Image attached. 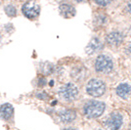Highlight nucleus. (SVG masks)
Instances as JSON below:
<instances>
[{
  "instance_id": "f257e3e1",
  "label": "nucleus",
  "mask_w": 131,
  "mask_h": 130,
  "mask_svg": "<svg viewBox=\"0 0 131 130\" xmlns=\"http://www.w3.org/2000/svg\"><path fill=\"white\" fill-rule=\"evenodd\" d=\"M106 108V105L100 101H89L83 107V114L87 118H97L102 115Z\"/></svg>"
},
{
  "instance_id": "f03ea898",
  "label": "nucleus",
  "mask_w": 131,
  "mask_h": 130,
  "mask_svg": "<svg viewBox=\"0 0 131 130\" xmlns=\"http://www.w3.org/2000/svg\"><path fill=\"white\" fill-rule=\"evenodd\" d=\"M78 88L74 83L68 82L63 84L58 89V95L60 99H62L65 102H71L74 101L78 96Z\"/></svg>"
},
{
  "instance_id": "7ed1b4c3",
  "label": "nucleus",
  "mask_w": 131,
  "mask_h": 130,
  "mask_svg": "<svg viewBox=\"0 0 131 130\" xmlns=\"http://www.w3.org/2000/svg\"><path fill=\"white\" fill-rule=\"evenodd\" d=\"M106 92V84L103 80L92 78L86 84V93L92 97H101Z\"/></svg>"
},
{
  "instance_id": "20e7f679",
  "label": "nucleus",
  "mask_w": 131,
  "mask_h": 130,
  "mask_svg": "<svg viewBox=\"0 0 131 130\" xmlns=\"http://www.w3.org/2000/svg\"><path fill=\"white\" fill-rule=\"evenodd\" d=\"M22 14L28 20H36L40 15V6L34 1H27L21 8Z\"/></svg>"
},
{
  "instance_id": "39448f33",
  "label": "nucleus",
  "mask_w": 131,
  "mask_h": 130,
  "mask_svg": "<svg viewBox=\"0 0 131 130\" xmlns=\"http://www.w3.org/2000/svg\"><path fill=\"white\" fill-rule=\"evenodd\" d=\"M95 70L99 73H108L113 71L114 64L113 61L107 55H99L95 61Z\"/></svg>"
},
{
  "instance_id": "423d86ee",
  "label": "nucleus",
  "mask_w": 131,
  "mask_h": 130,
  "mask_svg": "<svg viewBox=\"0 0 131 130\" xmlns=\"http://www.w3.org/2000/svg\"><path fill=\"white\" fill-rule=\"evenodd\" d=\"M122 115L118 113H113L110 114V116L106 119L105 125L110 130H118L122 124Z\"/></svg>"
},
{
  "instance_id": "0eeeda50",
  "label": "nucleus",
  "mask_w": 131,
  "mask_h": 130,
  "mask_svg": "<svg viewBox=\"0 0 131 130\" xmlns=\"http://www.w3.org/2000/svg\"><path fill=\"white\" fill-rule=\"evenodd\" d=\"M58 118L63 123H71L77 118V112L71 109H63L58 112Z\"/></svg>"
},
{
  "instance_id": "6e6552de",
  "label": "nucleus",
  "mask_w": 131,
  "mask_h": 130,
  "mask_svg": "<svg viewBox=\"0 0 131 130\" xmlns=\"http://www.w3.org/2000/svg\"><path fill=\"white\" fill-rule=\"evenodd\" d=\"M59 12L61 16H63L66 19H70L75 16L77 9L72 4L69 2H62L59 5Z\"/></svg>"
},
{
  "instance_id": "1a4fd4ad",
  "label": "nucleus",
  "mask_w": 131,
  "mask_h": 130,
  "mask_svg": "<svg viewBox=\"0 0 131 130\" xmlns=\"http://www.w3.org/2000/svg\"><path fill=\"white\" fill-rule=\"evenodd\" d=\"M14 117V107L9 103L0 106V118L5 121H10Z\"/></svg>"
},
{
  "instance_id": "9d476101",
  "label": "nucleus",
  "mask_w": 131,
  "mask_h": 130,
  "mask_svg": "<svg viewBox=\"0 0 131 130\" xmlns=\"http://www.w3.org/2000/svg\"><path fill=\"white\" fill-rule=\"evenodd\" d=\"M102 49H103V43L101 42V40L98 37H92L85 48V52L87 55H93L101 51Z\"/></svg>"
},
{
  "instance_id": "9b49d317",
  "label": "nucleus",
  "mask_w": 131,
  "mask_h": 130,
  "mask_svg": "<svg viewBox=\"0 0 131 130\" xmlns=\"http://www.w3.org/2000/svg\"><path fill=\"white\" fill-rule=\"evenodd\" d=\"M122 41H123V36L119 31H112L106 36V42L113 47L119 46L122 43Z\"/></svg>"
},
{
  "instance_id": "f8f14e48",
  "label": "nucleus",
  "mask_w": 131,
  "mask_h": 130,
  "mask_svg": "<svg viewBox=\"0 0 131 130\" xmlns=\"http://www.w3.org/2000/svg\"><path fill=\"white\" fill-rule=\"evenodd\" d=\"M115 92L121 99L127 100L131 96V85L128 83H121L116 87Z\"/></svg>"
},
{
  "instance_id": "ddd939ff",
  "label": "nucleus",
  "mask_w": 131,
  "mask_h": 130,
  "mask_svg": "<svg viewBox=\"0 0 131 130\" xmlns=\"http://www.w3.org/2000/svg\"><path fill=\"white\" fill-rule=\"evenodd\" d=\"M56 71V67L54 66V64L50 63V62H40L39 63V72L42 75H50L53 74Z\"/></svg>"
},
{
  "instance_id": "4468645a",
  "label": "nucleus",
  "mask_w": 131,
  "mask_h": 130,
  "mask_svg": "<svg viewBox=\"0 0 131 130\" xmlns=\"http://www.w3.org/2000/svg\"><path fill=\"white\" fill-rule=\"evenodd\" d=\"M85 74H86V70H85V68L82 67V66L74 67V68L71 69V75L75 81H80L82 79H84Z\"/></svg>"
},
{
  "instance_id": "2eb2a0df",
  "label": "nucleus",
  "mask_w": 131,
  "mask_h": 130,
  "mask_svg": "<svg viewBox=\"0 0 131 130\" xmlns=\"http://www.w3.org/2000/svg\"><path fill=\"white\" fill-rule=\"evenodd\" d=\"M108 23V17L106 16L105 14L102 13H98L94 16V25L97 27H102L105 26Z\"/></svg>"
},
{
  "instance_id": "dca6fc26",
  "label": "nucleus",
  "mask_w": 131,
  "mask_h": 130,
  "mask_svg": "<svg viewBox=\"0 0 131 130\" xmlns=\"http://www.w3.org/2000/svg\"><path fill=\"white\" fill-rule=\"evenodd\" d=\"M4 12L9 18H14L18 15V10L17 7L12 3H8L4 6Z\"/></svg>"
},
{
  "instance_id": "f3484780",
  "label": "nucleus",
  "mask_w": 131,
  "mask_h": 130,
  "mask_svg": "<svg viewBox=\"0 0 131 130\" xmlns=\"http://www.w3.org/2000/svg\"><path fill=\"white\" fill-rule=\"evenodd\" d=\"M35 85L37 87H39V88H43L46 84H47V79H46V77H45V75H39L37 76L36 78H35Z\"/></svg>"
},
{
  "instance_id": "a211bd4d",
  "label": "nucleus",
  "mask_w": 131,
  "mask_h": 130,
  "mask_svg": "<svg viewBox=\"0 0 131 130\" xmlns=\"http://www.w3.org/2000/svg\"><path fill=\"white\" fill-rule=\"evenodd\" d=\"M35 98L38 100H42V101H47L49 100V95L45 91H38L35 93Z\"/></svg>"
},
{
  "instance_id": "6ab92c4d",
  "label": "nucleus",
  "mask_w": 131,
  "mask_h": 130,
  "mask_svg": "<svg viewBox=\"0 0 131 130\" xmlns=\"http://www.w3.org/2000/svg\"><path fill=\"white\" fill-rule=\"evenodd\" d=\"M94 2L99 6H102V7H106V6L110 5L113 0H94Z\"/></svg>"
},
{
  "instance_id": "aec40b11",
  "label": "nucleus",
  "mask_w": 131,
  "mask_h": 130,
  "mask_svg": "<svg viewBox=\"0 0 131 130\" xmlns=\"http://www.w3.org/2000/svg\"><path fill=\"white\" fill-rule=\"evenodd\" d=\"M3 28H4V30H5L7 33H11L14 31V26L12 25V24H6V25H4V27H3Z\"/></svg>"
},
{
  "instance_id": "412c9836",
  "label": "nucleus",
  "mask_w": 131,
  "mask_h": 130,
  "mask_svg": "<svg viewBox=\"0 0 131 130\" xmlns=\"http://www.w3.org/2000/svg\"><path fill=\"white\" fill-rule=\"evenodd\" d=\"M126 11L131 15V1H129V2L126 4Z\"/></svg>"
},
{
  "instance_id": "4be33fe9",
  "label": "nucleus",
  "mask_w": 131,
  "mask_h": 130,
  "mask_svg": "<svg viewBox=\"0 0 131 130\" xmlns=\"http://www.w3.org/2000/svg\"><path fill=\"white\" fill-rule=\"evenodd\" d=\"M47 114H53L54 113V109H53V107H51L50 109H47Z\"/></svg>"
},
{
  "instance_id": "5701e85b",
  "label": "nucleus",
  "mask_w": 131,
  "mask_h": 130,
  "mask_svg": "<svg viewBox=\"0 0 131 130\" xmlns=\"http://www.w3.org/2000/svg\"><path fill=\"white\" fill-rule=\"evenodd\" d=\"M125 51H126V53H128V54H131V44H130V45H128V46L126 47Z\"/></svg>"
},
{
  "instance_id": "b1692460",
  "label": "nucleus",
  "mask_w": 131,
  "mask_h": 130,
  "mask_svg": "<svg viewBox=\"0 0 131 130\" xmlns=\"http://www.w3.org/2000/svg\"><path fill=\"white\" fill-rule=\"evenodd\" d=\"M54 83H55L54 80H53V79H51V80L49 81V83H48V84H49V86H50V87H53V86H54Z\"/></svg>"
},
{
  "instance_id": "393cba45",
  "label": "nucleus",
  "mask_w": 131,
  "mask_h": 130,
  "mask_svg": "<svg viewBox=\"0 0 131 130\" xmlns=\"http://www.w3.org/2000/svg\"><path fill=\"white\" fill-rule=\"evenodd\" d=\"M63 130H77V128H73V127H67V128H64Z\"/></svg>"
},
{
  "instance_id": "a878e982",
  "label": "nucleus",
  "mask_w": 131,
  "mask_h": 130,
  "mask_svg": "<svg viewBox=\"0 0 131 130\" xmlns=\"http://www.w3.org/2000/svg\"><path fill=\"white\" fill-rule=\"evenodd\" d=\"M74 2H77V3H81V2H83L84 0H73Z\"/></svg>"
},
{
  "instance_id": "bb28decb",
  "label": "nucleus",
  "mask_w": 131,
  "mask_h": 130,
  "mask_svg": "<svg viewBox=\"0 0 131 130\" xmlns=\"http://www.w3.org/2000/svg\"><path fill=\"white\" fill-rule=\"evenodd\" d=\"M54 1H56V2H58V3H62L64 0H54Z\"/></svg>"
},
{
  "instance_id": "cd10ccee",
  "label": "nucleus",
  "mask_w": 131,
  "mask_h": 130,
  "mask_svg": "<svg viewBox=\"0 0 131 130\" xmlns=\"http://www.w3.org/2000/svg\"><path fill=\"white\" fill-rule=\"evenodd\" d=\"M1 39H2V36H1V34H0V42H1Z\"/></svg>"
},
{
  "instance_id": "c85d7f7f",
  "label": "nucleus",
  "mask_w": 131,
  "mask_h": 130,
  "mask_svg": "<svg viewBox=\"0 0 131 130\" xmlns=\"http://www.w3.org/2000/svg\"><path fill=\"white\" fill-rule=\"evenodd\" d=\"M99 130H101V129H99Z\"/></svg>"
}]
</instances>
